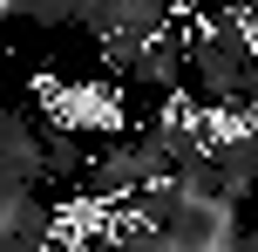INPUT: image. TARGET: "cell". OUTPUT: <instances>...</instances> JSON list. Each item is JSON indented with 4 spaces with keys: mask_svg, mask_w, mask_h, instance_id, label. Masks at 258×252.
<instances>
[{
    "mask_svg": "<svg viewBox=\"0 0 258 252\" xmlns=\"http://www.w3.org/2000/svg\"><path fill=\"white\" fill-rule=\"evenodd\" d=\"M170 171H177V164H170L150 136H136V143H116V150H102V157H89V177H82V184H89V198H102V205H129L136 191L163 184Z\"/></svg>",
    "mask_w": 258,
    "mask_h": 252,
    "instance_id": "1",
    "label": "cell"
},
{
    "mask_svg": "<svg viewBox=\"0 0 258 252\" xmlns=\"http://www.w3.org/2000/svg\"><path fill=\"white\" fill-rule=\"evenodd\" d=\"M183 68H190V34H183V27L170 21L163 34H143V41H136L129 82H136V89H156V95H170V89H183Z\"/></svg>",
    "mask_w": 258,
    "mask_h": 252,
    "instance_id": "2",
    "label": "cell"
},
{
    "mask_svg": "<svg viewBox=\"0 0 258 252\" xmlns=\"http://www.w3.org/2000/svg\"><path fill=\"white\" fill-rule=\"evenodd\" d=\"M0 171L21 177V184L48 177V143H41V130L21 116V109H0Z\"/></svg>",
    "mask_w": 258,
    "mask_h": 252,
    "instance_id": "3",
    "label": "cell"
},
{
    "mask_svg": "<svg viewBox=\"0 0 258 252\" xmlns=\"http://www.w3.org/2000/svg\"><path fill=\"white\" fill-rule=\"evenodd\" d=\"M41 143H48V171L54 177H89V150H82L68 130H41Z\"/></svg>",
    "mask_w": 258,
    "mask_h": 252,
    "instance_id": "4",
    "label": "cell"
},
{
    "mask_svg": "<svg viewBox=\"0 0 258 252\" xmlns=\"http://www.w3.org/2000/svg\"><path fill=\"white\" fill-rule=\"evenodd\" d=\"M21 21H34V27H68V21H75V0H21Z\"/></svg>",
    "mask_w": 258,
    "mask_h": 252,
    "instance_id": "5",
    "label": "cell"
},
{
    "mask_svg": "<svg viewBox=\"0 0 258 252\" xmlns=\"http://www.w3.org/2000/svg\"><path fill=\"white\" fill-rule=\"evenodd\" d=\"M0 21H21V0H0Z\"/></svg>",
    "mask_w": 258,
    "mask_h": 252,
    "instance_id": "6",
    "label": "cell"
}]
</instances>
